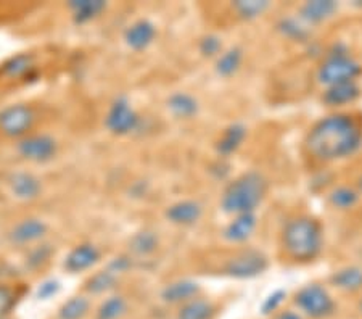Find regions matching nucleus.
I'll use <instances>...</instances> for the list:
<instances>
[{
	"mask_svg": "<svg viewBox=\"0 0 362 319\" xmlns=\"http://www.w3.org/2000/svg\"><path fill=\"white\" fill-rule=\"evenodd\" d=\"M127 311V301L121 295H113L103 301L97 311V319H121Z\"/></svg>",
	"mask_w": 362,
	"mask_h": 319,
	"instance_id": "obj_32",
	"label": "nucleus"
},
{
	"mask_svg": "<svg viewBox=\"0 0 362 319\" xmlns=\"http://www.w3.org/2000/svg\"><path fill=\"white\" fill-rule=\"evenodd\" d=\"M203 211L204 210L200 202L194 199H184L169 205L165 211V216L171 224L187 228V226H194L200 221Z\"/></svg>",
	"mask_w": 362,
	"mask_h": 319,
	"instance_id": "obj_12",
	"label": "nucleus"
},
{
	"mask_svg": "<svg viewBox=\"0 0 362 319\" xmlns=\"http://www.w3.org/2000/svg\"><path fill=\"white\" fill-rule=\"evenodd\" d=\"M338 8H340V4L334 2V0H311V2L301 5L298 15L313 28L334 18L338 13Z\"/></svg>",
	"mask_w": 362,
	"mask_h": 319,
	"instance_id": "obj_15",
	"label": "nucleus"
},
{
	"mask_svg": "<svg viewBox=\"0 0 362 319\" xmlns=\"http://www.w3.org/2000/svg\"><path fill=\"white\" fill-rule=\"evenodd\" d=\"M156 37V28L150 20H137L126 29V45L134 52L148 49Z\"/></svg>",
	"mask_w": 362,
	"mask_h": 319,
	"instance_id": "obj_17",
	"label": "nucleus"
},
{
	"mask_svg": "<svg viewBox=\"0 0 362 319\" xmlns=\"http://www.w3.org/2000/svg\"><path fill=\"white\" fill-rule=\"evenodd\" d=\"M166 105L176 120H192L200 112V103L189 92H174L169 95Z\"/></svg>",
	"mask_w": 362,
	"mask_h": 319,
	"instance_id": "obj_22",
	"label": "nucleus"
},
{
	"mask_svg": "<svg viewBox=\"0 0 362 319\" xmlns=\"http://www.w3.org/2000/svg\"><path fill=\"white\" fill-rule=\"evenodd\" d=\"M277 33L284 39L291 40V42L309 44L313 37V28L308 25L305 20L300 18V15H288L282 16L276 25Z\"/></svg>",
	"mask_w": 362,
	"mask_h": 319,
	"instance_id": "obj_18",
	"label": "nucleus"
},
{
	"mask_svg": "<svg viewBox=\"0 0 362 319\" xmlns=\"http://www.w3.org/2000/svg\"><path fill=\"white\" fill-rule=\"evenodd\" d=\"M160 247V237L156 232L144 229L136 232L129 240V252L136 257H150Z\"/></svg>",
	"mask_w": 362,
	"mask_h": 319,
	"instance_id": "obj_27",
	"label": "nucleus"
},
{
	"mask_svg": "<svg viewBox=\"0 0 362 319\" xmlns=\"http://www.w3.org/2000/svg\"><path fill=\"white\" fill-rule=\"evenodd\" d=\"M303 149L317 163L351 158L362 149V123L348 112H334L317 120L306 132Z\"/></svg>",
	"mask_w": 362,
	"mask_h": 319,
	"instance_id": "obj_1",
	"label": "nucleus"
},
{
	"mask_svg": "<svg viewBox=\"0 0 362 319\" xmlns=\"http://www.w3.org/2000/svg\"><path fill=\"white\" fill-rule=\"evenodd\" d=\"M272 7L267 0H237L232 4V10L238 18L245 21H251L259 18Z\"/></svg>",
	"mask_w": 362,
	"mask_h": 319,
	"instance_id": "obj_29",
	"label": "nucleus"
},
{
	"mask_svg": "<svg viewBox=\"0 0 362 319\" xmlns=\"http://www.w3.org/2000/svg\"><path fill=\"white\" fill-rule=\"evenodd\" d=\"M256 228H258V216L256 213H245L232 216V219L223 231V237L226 242L238 245V243H245L251 239L255 234Z\"/></svg>",
	"mask_w": 362,
	"mask_h": 319,
	"instance_id": "obj_13",
	"label": "nucleus"
},
{
	"mask_svg": "<svg viewBox=\"0 0 362 319\" xmlns=\"http://www.w3.org/2000/svg\"><path fill=\"white\" fill-rule=\"evenodd\" d=\"M102 252L97 245L90 242H84L76 245L71 252L66 255L65 261H63V268L71 274H79L95 266L100 261Z\"/></svg>",
	"mask_w": 362,
	"mask_h": 319,
	"instance_id": "obj_11",
	"label": "nucleus"
},
{
	"mask_svg": "<svg viewBox=\"0 0 362 319\" xmlns=\"http://www.w3.org/2000/svg\"><path fill=\"white\" fill-rule=\"evenodd\" d=\"M16 301H18V295L15 289L0 284V319L7 318L8 313L15 308Z\"/></svg>",
	"mask_w": 362,
	"mask_h": 319,
	"instance_id": "obj_36",
	"label": "nucleus"
},
{
	"mask_svg": "<svg viewBox=\"0 0 362 319\" xmlns=\"http://www.w3.org/2000/svg\"><path fill=\"white\" fill-rule=\"evenodd\" d=\"M132 263L134 260L132 257H129V255H119V257H115L112 261H110L107 265V269L112 271L113 274L119 277L121 274H124V272L132 269Z\"/></svg>",
	"mask_w": 362,
	"mask_h": 319,
	"instance_id": "obj_37",
	"label": "nucleus"
},
{
	"mask_svg": "<svg viewBox=\"0 0 362 319\" xmlns=\"http://www.w3.org/2000/svg\"><path fill=\"white\" fill-rule=\"evenodd\" d=\"M37 121L34 107L28 103H11L0 110V132L10 139H23L29 136Z\"/></svg>",
	"mask_w": 362,
	"mask_h": 319,
	"instance_id": "obj_7",
	"label": "nucleus"
},
{
	"mask_svg": "<svg viewBox=\"0 0 362 319\" xmlns=\"http://www.w3.org/2000/svg\"><path fill=\"white\" fill-rule=\"evenodd\" d=\"M248 137V127L243 123H232L226 127L216 142V152L221 158H229L242 147Z\"/></svg>",
	"mask_w": 362,
	"mask_h": 319,
	"instance_id": "obj_20",
	"label": "nucleus"
},
{
	"mask_svg": "<svg viewBox=\"0 0 362 319\" xmlns=\"http://www.w3.org/2000/svg\"><path fill=\"white\" fill-rule=\"evenodd\" d=\"M68 10L71 11L76 25H87L100 16L107 10V2L103 0H71L68 2Z\"/></svg>",
	"mask_w": 362,
	"mask_h": 319,
	"instance_id": "obj_23",
	"label": "nucleus"
},
{
	"mask_svg": "<svg viewBox=\"0 0 362 319\" xmlns=\"http://www.w3.org/2000/svg\"><path fill=\"white\" fill-rule=\"evenodd\" d=\"M269 268V258L256 248H243L226 261L224 274L233 279H255Z\"/></svg>",
	"mask_w": 362,
	"mask_h": 319,
	"instance_id": "obj_6",
	"label": "nucleus"
},
{
	"mask_svg": "<svg viewBox=\"0 0 362 319\" xmlns=\"http://www.w3.org/2000/svg\"><path fill=\"white\" fill-rule=\"evenodd\" d=\"M361 197L362 195L359 194V190L353 187V185L340 184L330 190L329 195H327V200H329L330 207L335 208V210L349 211L359 205Z\"/></svg>",
	"mask_w": 362,
	"mask_h": 319,
	"instance_id": "obj_24",
	"label": "nucleus"
},
{
	"mask_svg": "<svg viewBox=\"0 0 362 319\" xmlns=\"http://www.w3.org/2000/svg\"><path fill=\"white\" fill-rule=\"evenodd\" d=\"M90 310L89 298L76 295L66 300L58 310V319H84Z\"/></svg>",
	"mask_w": 362,
	"mask_h": 319,
	"instance_id": "obj_31",
	"label": "nucleus"
},
{
	"mask_svg": "<svg viewBox=\"0 0 362 319\" xmlns=\"http://www.w3.org/2000/svg\"><path fill=\"white\" fill-rule=\"evenodd\" d=\"M216 315V306L206 298L197 297L180 305L177 319H213Z\"/></svg>",
	"mask_w": 362,
	"mask_h": 319,
	"instance_id": "obj_28",
	"label": "nucleus"
},
{
	"mask_svg": "<svg viewBox=\"0 0 362 319\" xmlns=\"http://www.w3.org/2000/svg\"><path fill=\"white\" fill-rule=\"evenodd\" d=\"M11 194L20 200H34L42 192V182L37 176L28 171L13 173L8 179Z\"/></svg>",
	"mask_w": 362,
	"mask_h": 319,
	"instance_id": "obj_19",
	"label": "nucleus"
},
{
	"mask_svg": "<svg viewBox=\"0 0 362 319\" xmlns=\"http://www.w3.org/2000/svg\"><path fill=\"white\" fill-rule=\"evenodd\" d=\"M358 311L362 315V295H361L359 300H358Z\"/></svg>",
	"mask_w": 362,
	"mask_h": 319,
	"instance_id": "obj_41",
	"label": "nucleus"
},
{
	"mask_svg": "<svg viewBox=\"0 0 362 319\" xmlns=\"http://www.w3.org/2000/svg\"><path fill=\"white\" fill-rule=\"evenodd\" d=\"M274 319H306V318L300 315L296 310H282L274 316Z\"/></svg>",
	"mask_w": 362,
	"mask_h": 319,
	"instance_id": "obj_39",
	"label": "nucleus"
},
{
	"mask_svg": "<svg viewBox=\"0 0 362 319\" xmlns=\"http://www.w3.org/2000/svg\"><path fill=\"white\" fill-rule=\"evenodd\" d=\"M200 297V284L194 279H177L161 290V298L169 305H184Z\"/></svg>",
	"mask_w": 362,
	"mask_h": 319,
	"instance_id": "obj_16",
	"label": "nucleus"
},
{
	"mask_svg": "<svg viewBox=\"0 0 362 319\" xmlns=\"http://www.w3.org/2000/svg\"><path fill=\"white\" fill-rule=\"evenodd\" d=\"M5 319H7V318H5Z\"/></svg>",
	"mask_w": 362,
	"mask_h": 319,
	"instance_id": "obj_42",
	"label": "nucleus"
},
{
	"mask_svg": "<svg viewBox=\"0 0 362 319\" xmlns=\"http://www.w3.org/2000/svg\"><path fill=\"white\" fill-rule=\"evenodd\" d=\"M47 231H49V226L42 219L26 218L11 228V231L8 232V239L15 245H29V243L42 240Z\"/></svg>",
	"mask_w": 362,
	"mask_h": 319,
	"instance_id": "obj_14",
	"label": "nucleus"
},
{
	"mask_svg": "<svg viewBox=\"0 0 362 319\" xmlns=\"http://www.w3.org/2000/svg\"><path fill=\"white\" fill-rule=\"evenodd\" d=\"M280 247L288 260L300 265L316 261L324 252V226L311 214H295L287 219L280 232Z\"/></svg>",
	"mask_w": 362,
	"mask_h": 319,
	"instance_id": "obj_2",
	"label": "nucleus"
},
{
	"mask_svg": "<svg viewBox=\"0 0 362 319\" xmlns=\"http://www.w3.org/2000/svg\"><path fill=\"white\" fill-rule=\"evenodd\" d=\"M285 300H287V290H284V289L274 290V292L267 295L264 301L261 303V315H264V316L277 315L279 310L282 308Z\"/></svg>",
	"mask_w": 362,
	"mask_h": 319,
	"instance_id": "obj_35",
	"label": "nucleus"
},
{
	"mask_svg": "<svg viewBox=\"0 0 362 319\" xmlns=\"http://www.w3.org/2000/svg\"><path fill=\"white\" fill-rule=\"evenodd\" d=\"M243 49L240 47H230L224 50L218 58H216L214 69L221 78H232L233 74L238 73V69L243 65Z\"/></svg>",
	"mask_w": 362,
	"mask_h": 319,
	"instance_id": "obj_26",
	"label": "nucleus"
},
{
	"mask_svg": "<svg viewBox=\"0 0 362 319\" xmlns=\"http://www.w3.org/2000/svg\"><path fill=\"white\" fill-rule=\"evenodd\" d=\"M60 289H62L60 281L45 279L44 282L39 284L36 297L39 300H50V298H54L58 292H60Z\"/></svg>",
	"mask_w": 362,
	"mask_h": 319,
	"instance_id": "obj_38",
	"label": "nucleus"
},
{
	"mask_svg": "<svg viewBox=\"0 0 362 319\" xmlns=\"http://www.w3.org/2000/svg\"><path fill=\"white\" fill-rule=\"evenodd\" d=\"M330 284L344 294H358L362 290V268L356 265L343 266L330 274Z\"/></svg>",
	"mask_w": 362,
	"mask_h": 319,
	"instance_id": "obj_21",
	"label": "nucleus"
},
{
	"mask_svg": "<svg viewBox=\"0 0 362 319\" xmlns=\"http://www.w3.org/2000/svg\"><path fill=\"white\" fill-rule=\"evenodd\" d=\"M362 97V87L359 81H351V83H341L335 86L325 87L320 100L325 107L329 108H343L349 107L359 100Z\"/></svg>",
	"mask_w": 362,
	"mask_h": 319,
	"instance_id": "obj_10",
	"label": "nucleus"
},
{
	"mask_svg": "<svg viewBox=\"0 0 362 319\" xmlns=\"http://www.w3.org/2000/svg\"><path fill=\"white\" fill-rule=\"evenodd\" d=\"M198 52L204 58H218L224 52L223 39L218 34H204V36L198 40Z\"/></svg>",
	"mask_w": 362,
	"mask_h": 319,
	"instance_id": "obj_33",
	"label": "nucleus"
},
{
	"mask_svg": "<svg viewBox=\"0 0 362 319\" xmlns=\"http://www.w3.org/2000/svg\"><path fill=\"white\" fill-rule=\"evenodd\" d=\"M16 150L28 161L33 163H47V161L54 160V156L58 152V144L55 137L50 134H29L23 137L16 144Z\"/></svg>",
	"mask_w": 362,
	"mask_h": 319,
	"instance_id": "obj_9",
	"label": "nucleus"
},
{
	"mask_svg": "<svg viewBox=\"0 0 362 319\" xmlns=\"http://www.w3.org/2000/svg\"><path fill=\"white\" fill-rule=\"evenodd\" d=\"M52 253H54V250H52L49 243H40V245L33 247L26 257V266L33 271L42 268L47 261L50 260Z\"/></svg>",
	"mask_w": 362,
	"mask_h": 319,
	"instance_id": "obj_34",
	"label": "nucleus"
},
{
	"mask_svg": "<svg viewBox=\"0 0 362 319\" xmlns=\"http://www.w3.org/2000/svg\"><path fill=\"white\" fill-rule=\"evenodd\" d=\"M296 311L306 319H329L335 315L337 301L329 289L319 282H311L296 290L293 295Z\"/></svg>",
	"mask_w": 362,
	"mask_h": 319,
	"instance_id": "obj_5",
	"label": "nucleus"
},
{
	"mask_svg": "<svg viewBox=\"0 0 362 319\" xmlns=\"http://www.w3.org/2000/svg\"><path fill=\"white\" fill-rule=\"evenodd\" d=\"M105 126L115 136H127L139 129L140 116L132 108L129 98L122 95L115 98L105 116Z\"/></svg>",
	"mask_w": 362,
	"mask_h": 319,
	"instance_id": "obj_8",
	"label": "nucleus"
},
{
	"mask_svg": "<svg viewBox=\"0 0 362 319\" xmlns=\"http://www.w3.org/2000/svg\"><path fill=\"white\" fill-rule=\"evenodd\" d=\"M269 192V181L259 171L250 170L226 185L221 195V210L230 216L256 213Z\"/></svg>",
	"mask_w": 362,
	"mask_h": 319,
	"instance_id": "obj_3",
	"label": "nucleus"
},
{
	"mask_svg": "<svg viewBox=\"0 0 362 319\" xmlns=\"http://www.w3.org/2000/svg\"><path fill=\"white\" fill-rule=\"evenodd\" d=\"M119 277L113 274L112 271H108L107 268L95 272V274L89 277V281L86 282V290L92 295H102L107 294L110 290L116 287Z\"/></svg>",
	"mask_w": 362,
	"mask_h": 319,
	"instance_id": "obj_30",
	"label": "nucleus"
},
{
	"mask_svg": "<svg viewBox=\"0 0 362 319\" xmlns=\"http://www.w3.org/2000/svg\"><path fill=\"white\" fill-rule=\"evenodd\" d=\"M356 189H358L359 194L362 195V174L358 178V181H356Z\"/></svg>",
	"mask_w": 362,
	"mask_h": 319,
	"instance_id": "obj_40",
	"label": "nucleus"
},
{
	"mask_svg": "<svg viewBox=\"0 0 362 319\" xmlns=\"http://www.w3.org/2000/svg\"><path fill=\"white\" fill-rule=\"evenodd\" d=\"M36 69V57L33 54H18L10 57L8 60H5L0 66V73L5 78L10 79H20L25 78L28 74H31Z\"/></svg>",
	"mask_w": 362,
	"mask_h": 319,
	"instance_id": "obj_25",
	"label": "nucleus"
},
{
	"mask_svg": "<svg viewBox=\"0 0 362 319\" xmlns=\"http://www.w3.org/2000/svg\"><path fill=\"white\" fill-rule=\"evenodd\" d=\"M361 76L362 63L344 42H335L327 49L316 73L317 83L324 87L359 81Z\"/></svg>",
	"mask_w": 362,
	"mask_h": 319,
	"instance_id": "obj_4",
	"label": "nucleus"
}]
</instances>
